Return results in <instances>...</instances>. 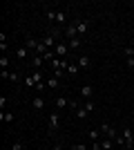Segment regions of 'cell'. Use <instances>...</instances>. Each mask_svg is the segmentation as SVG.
Returning a JSON list of instances; mask_svg holds the SVG:
<instances>
[{"label": "cell", "mask_w": 134, "mask_h": 150, "mask_svg": "<svg viewBox=\"0 0 134 150\" xmlns=\"http://www.w3.org/2000/svg\"><path fill=\"white\" fill-rule=\"evenodd\" d=\"M67 47H69V52H76V50H81V47H83V38H81V36H76V38H69V40H67Z\"/></svg>", "instance_id": "52a82bcc"}, {"label": "cell", "mask_w": 134, "mask_h": 150, "mask_svg": "<svg viewBox=\"0 0 134 150\" xmlns=\"http://www.w3.org/2000/svg\"><path fill=\"white\" fill-rule=\"evenodd\" d=\"M7 47H9V43H7V40H0V52H7Z\"/></svg>", "instance_id": "f546056e"}, {"label": "cell", "mask_w": 134, "mask_h": 150, "mask_svg": "<svg viewBox=\"0 0 134 150\" xmlns=\"http://www.w3.org/2000/svg\"><path fill=\"white\" fill-rule=\"evenodd\" d=\"M132 16H134V11H132Z\"/></svg>", "instance_id": "d590c367"}, {"label": "cell", "mask_w": 134, "mask_h": 150, "mask_svg": "<svg viewBox=\"0 0 134 150\" xmlns=\"http://www.w3.org/2000/svg\"><path fill=\"white\" fill-rule=\"evenodd\" d=\"M56 23H58V25H65V27H67V11H65V9L56 11Z\"/></svg>", "instance_id": "5bb4252c"}, {"label": "cell", "mask_w": 134, "mask_h": 150, "mask_svg": "<svg viewBox=\"0 0 134 150\" xmlns=\"http://www.w3.org/2000/svg\"><path fill=\"white\" fill-rule=\"evenodd\" d=\"M22 148H25V141H20V139H18V141H13V144H11L9 150H22Z\"/></svg>", "instance_id": "603a6c76"}, {"label": "cell", "mask_w": 134, "mask_h": 150, "mask_svg": "<svg viewBox=\"0 0 134 150\" xmlns=\"http://www.w3.org/2000/svg\"><path fill=\"white\" fill-rule=\"evenodd\" d=\"M47 125H49V132H54L58 125H60V114H58V112H51L49 119H47Z\"/></svg>", "instance_id": "3957f363"}, {"label": "cell", "mask_w": 134, "mask_h": 150, "mask_svg": "<svg viewBox=\"0 0 134 150\" xmlns=\"http://www.w3.org/2000/svg\"><path fill=\"white\" fill-rule=\"evenodd\" d=\"M29 54H32V52L27 50L25 45H22V47H18V50H16V56H18V58H22V61H27V58H29Z\"/></svg>", "instance_id": "2e32d148"}, {"label": "cell", "mask_w": 134, "mask_h": 150, "mask_svg": "<svg viewBox=\"0 0 134 150\" xmlns=\"http://www.w3.org/2000/svg\"><path fill=\"white\" fill-rule=\"evenodd\" d=\"M76 29H78V36L83 38L89 29V20H76Z\"/></svg>", "instance_id": "8fae6325"}, {"label": "cell", "mask_w": 134, "mask_h": 150, "mask_svg": "<svg viewBox=\"0 0 134 150\" xmlns=\"http://www.w3.org/2000/svg\"><path fill=\"white\" fill-rule=\"evenodd\" d=\"M54 103H56L58 110H65V108H72V101L67 99V96H56L54 99Z\"/></svg>", "instance_id": "9c48e42d"}, {"label": "cell", "mask_w": 134, "mask_h": 150, "mask_svg": "<svg viewBox=\"0 0 134 150\" xmlns=\"http://www.w3.org/2000/svg\"><path fill=\"white\" fill-rule=\"evenodd\" d=\"M121 134H123V139H125V146H128V148H134V132H132V128H123Z\"/></svg>", "instance_id": "277c9868"}, {"label": "cell", "mask_w": 134, "mask_h": 150, "mask_svg": "<svg viewBox=\"0 0 134 150\" xmlns=\"http://www.w3.org/2000/svg\"><path fill=\"white\" fill-rule=\"evenodd\" d=\"M65 36H67V40H69V38H76V36H78V29H76V20H74V23H69V25L65 27Z\"/></svg>", "instance_id": "30bf717a"}, {"label": "cell", "mask_w": 134, "mask_h": 150, "mask_svg": "<svg viewBox=\"0 0 134 150\" xmlns=\"http://www.w3.org/2000/svg\"><path fill=\"white\" fill-rule=\"evenodd\" d=\"M45 83H47V88H49V90H58V88H60V79H56V76H49Z\"/></svg>", "instance_id": "4fadbf2b"}, {"label": "cell", "mask_w": 134, "mask_h": 150, "mask_svg": "<svg viewBox=\"0 0 134 150\" xmlns=\"http://www.w3.org/2000/svg\"><path fill=\"white\" fill-rule=\"evenodd\" d=\"M83 105H85V110H87V112H94V110H96V105H94V101H92V99H89V101H85Z\"/></svg>", "instance_id": "d4e9b609"}, {"label": "cell", "mask_w": 134, "mask_h": 150, "mask_svg": "<svg viewBox=\"0 0 134 150\" xmlns=\"http://www.w3.org/2000/svg\"><path fill=\"white\" fill-rule=\"evenodd\" d=\"M81 67H78V63H69V67H67V74H78Z\"/></svg>", "instance_id": "7402d4cb"}, {"label": "cell", "mask_w": 134, "mask_h": 150, "mask_svg": "<svg viewBox=\"0 0 134 150\" xmlns=\"http://www.w3.org/2000/svg\"><path fill=\"white\" fill-rule=\"evenodd\" d=\"M69 150H89V148H87L85 144H74V146H72Z\"/></svg>", "instance_id": "83f0119b"}, {"label": "cell", "mask_w": 134, "mask_h": 150, "mask_svg": "<svg viewBox=\"0 0 134 150\" xmlns=\"http://www.w3.org/2000/svg\"><path fill=\"white\" fill-rule=\"evenodd\" d=\"M74 112H76V117H78V119H87V117H89V112L85 110V105H78L76 110H74Z\"/></svg>", "instance_id": "ac0fdd59"}, {"label": "cell", "mask_w": 134, "mask_h": 150, "mask_svg": "<svg viewBox=\"0 0 134 150\" xmlns=\"http://www.w3.org/2000/svg\"><path fill=\"white\" fill-rule=\"evenodd\" d=\"M87 139L94 144V141H101V130H87Z\"/></svg>", "instance_id": "e0dca14e"}, {"label": "cell", "mask_w": 134, "mask_h": 150, "mask_svg": "<svg viewBox=\"0 0 134 150\" xmlns=\"http://www.w3.org/2000/svg\"><path fill=\"white\" fill-rule=\"evenodd\" d=\"M98 130H101L103 137H107V139H116V137H119V130H116L114 125H109V123H101Z\"/></svg>", "instance_id": "6da1fadb"}, {"label": "cell", "mask_w": 134, "mask_h": 150, "mask_svg": "<svg viewBox=\"0 0 134 150\" xmlns=\"http://www.w3.org/2000/svg\"><path fill=\"white\" fill-rule=\"evenodd\" d=\"M25 47L29 52H38V47H40V40H36L34 36H27L25 38Z\"/></svg>", "instance_id": "5b68a950"}, {"label": "cell", "mask_w": 134, "mask_h": 150, "mask_svg": "<svg viewBox=\"0 0 134 150\" xmlns=\"http://www.w3.org/2000/svg\"><path fill=\"white\" fill-rule=\"evenodd\" d=\"M5 105H7V96H0V108L5 110Z\"/></svg>", "instance_id": "1f68e13d"}, {"label": "cell", "mask_w": 134, "mask_h": 150, "mask_svg": "<svg viewBox=\"0 0 134 150\" xmlns=\"http://www.w3.org/2000/svg\"><path fill=\"white\" fill-rule=\"evenodd\" d=\"M32 108H34V110H43V108H45L43 94H38V96H34V99H32Z\"/></svg>", "instance_id": "7c38bea8"}, {"label": "cell", "mask_w": 134, "mask_h": 150, "mask_svg": "<svg viewBox=\"0 0 134 150\" xmlns=\"http://www.w3.org/2000/svg\"><path fill=\"white\" fill-rule=\"evenodd\" d=\"M9 81H11V83H18L20 81V74H18V72H11V79H9Z\"/></svg>", "instance_id": "f1b7e54d"}, {"label": "cell", "mask_w": 134, "mask_h": 150, "mask_svg": "<svg viewBox=\"0 0 134 150\" xmlns=\"http://www.w3.org/2000/svg\"><path fill=\"white\" fill-rule=\"evenodd\" d=\"M76 63H78V67H81V69H89V67H92V58H89L87 54H81V56L76 58Z\"/></svg>", "instance_id": "8992f818"}, {"label": "cell", "mask_w": 134, "mask_h": 150, "mask_svg": "<svg viewBox=\"0 0 134 150\" xmlns=\"http://www.w3.org/2000/svg\"><path fill=\"white\" fill-rule=\"evenodd\" d=\"M9 67V58L7 56H0V69H7Z\"/></svg>", "instance_id": "484cf974"}, {"label": "cell", "mask_w": 134, "mask_h": 150, "mask_svg": "<svg viewBox=\"0 0 134 150\" xmlns=\"http://www.w3.org/2000/svg\"><path fill=\"white\" fill-rule=\"evenodd\" d=\"M123 52H125V56H128V58H132V61H134V45H128Z\"/></svg>", "instance_id": "cb8c5ba5"}, {"label": "cell", "mask_w": 134, "mask_h": 150, "mask_svg": "<svg viewBox=\"0 0 134 150\" xmlns=\"http://www.w3.org/2000/svg\"><path fill=\"white\" fill-rule=\"evenodd\" d=\"M45 150H54V148H45Z\"/></svg>", "instance_id": "e575fe53"}, {"label": "cell", "mask_w": 134, "mask_h": 150, "mask_svg": "<svg viewBox=\"0 0 134 150\" xmlns=\"http://www.w3.org/2000/svg\"><path fill=\"white\" fill-rule=\"evenodd\" d=\"M0 79L9 81V79H11V72H9V69H0Z\"/></svg>", "instance_id": "4316f807"}, {"label": "cell", "mask_w": 134, "mask_h": 150, "mask_svg": "<svg viewBox=\"0 0 134 150\" xmlns=\"http://www.w3.org/2000/svg\"><path fill=\"white\" fill-rule=\"evenodd\" d=\"M114 139H107V137H105V139H103V141H101V148L103 150H112V148H114Z\"/></svg>", "instance_id": "d6986e66"}, {"label": "cell", "mask_w": 134, "mask_h": 150, "mask_svg": "<svg viewBox=\"0 0 134 150\" xmlns=\"http://www.w3.org/2000/svg\"><path fill=\"white\" fill-rule=\"evenodd\" d=\"M89 150H103V148H101V141H94V144H92V148H89Z\"/></svg>", "instance_id": "4dcf8cb0"}, {"label": "cell", "mask_w": 134, "mask_h": 150, "mask_svg": "<svg viewBox=\"0 0 134 150\" xmlns=\"http://www.w3.org/2000/svg\"><path fill=\"white\" fill-rule=\"evenodd\" d=\"M13 119H16V117H13L11 112H5V110H2V114H0V121H2V123H11Z\"/></svg>", "instance_id": "ffe728a7"}, {"label": "cell", "mask_w": 134, "mask_h": 150, "mask_svg": "<svg viewBox=\"0 0 134 150\" xmlns=\"http://www.w3.org/2000/svg\"><path fill=\"white\" fill-rule=\"evenodd\" d=\"M121 150H134V148H128V146H125V148H121Z\"/></svg>", "instance_id": "836d02e7"}, {"label": "cell", "mask_w": 134, "mask_h": 150, "mask_svg": "<svg viewBox=\"0 0 134 150\" xmlns=\"http://www.w3.org/2000/svg\"><path fill=\"white\" fill-rule=\"evenodd\" d=\"M54 54H56V58H67V54H69V47H67V40H60V43L54 47Z\"/></svg>", "instance_id": "7a4b0ae2"}, {"label": "cell", "mask_w": 134, "mask_h": 150, "mask_svg": "<svg viewBox=\"0 0 134 150\" xmlns=\"http://www.w3.org/2000/svg\"><path fill=\"white\" fill-rule=\"evenodd\" d=\"M54 150H63V146H60V144H58V146H54Z\"/></svg>", "instance_id": "d6a6232c"}, {"label": "cell", "mask_w": 134, "mask_h": 150, "mask_svg": "<svg viewBox=\"0 0 134 150\" xmlns=\"http://www.w3.org/2000/svg\"><path fill=\"white\" fill-rule=\"evenodd\" d=\"M81 96H83L85 101H89L92 96H94V85H89V83H85L83 88H81Z\"/></svg>", "instance_id": "ba28073f"}, {"label": "cell", "mask_w": 134, "mask_h": 150, "mask_svg": "<svg viewBox=\"0 0 134 150\" xmlns=\"http://www.w3.org/2000/svg\"><path fill=\"white\" fill-rule=\"evenodd\" d=\"M45 20L47 23H56V11L51 7H45Z\"/></svg>", "instance_id": "9a60e30c"}, {"label": "cell", "mask_w": 134, "mask_h": 150, "mask_svg": "<svg viewBox=\"0 0 134 150\" xmlns=\"http://www.w3.org/2000/svg\"><path fill=\"white\" fill-rule=\"evenodd\" d=\"M43 63H45L43 56H34V58H32V67H34V69H40V65H43Z\"/></svg>", "instance_id": "44dd1931"}]
</instances>
